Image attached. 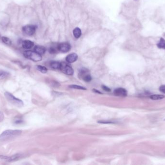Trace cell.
<instances>
[{
    "label": "cell",
    "mask_w": 165,
    "mask_h": 165,
    "mask_svg": "<svg viewBox=\"0 0 165 165\" xmlns=\"http://www.w3.org/2000/svg\"><path fill=\"white\" fill-rule=\"evenodd\" d=\"M114 94L116 96L125 97L127 95V91L125 89L123 88H118L116 89L114 91Z\"/></svg>",
    "instance_id": "ba28073f"
},
{
    "label": "cell",
    "mask_w": 165,
    "mask_h": 165,
    "mask_svg": "<svg viewBox=\"0 0 165 165\" xmlns=\"http://www.w3.org/2000/svg\"><path fill=\"white\" fill-rule=\"evenodd\" d=\"M150 98L154 100H161L165 98V96L161 95H153L150 96Z\"/></svg>",
    "instance_id": "9a60e30c"
},
{
    "label": "cell",
    "mask_w": 165,
    "mask_h": 165,
    "mask_svg": "<svg viewBox=\"0 0 165 165\" xmlns=\"http://www.w3.org/2000/svg\"><path fill=\"white\" fill-rule=\"evenodd\" d=\"M34 50V51L37 52V53L40 55H42L45 53L46 49L44 46H35Z\"/></svg>",
    "instance_id": "8fae6325"
},
{
    "label": "cell",
    "mask_w": 165,
    "mask_h": 165,
    "mask_svg": "<svg viewBox=\"0 0 165 165\" xmlns=\"http://www.w3.org/2000/svg\"><path fill=\"white\" fill-rule=\"evenodd\" d=\"M83 78L84 81H86V82H90L92 80V77L89 74H88L84 75L83 76Z\"/></svg>",
    "instance_id": "44dd1931"
},
{
    "label": "cell",
    "mask_w": 165,
    "mask_h": 165,
    "mask_svg": "<svg viewBox=\"0 0 165 165\" xmlns=\"http://www.w3.org/2000/svg\"><path fill=\"white\" fill-rule=\"evenodd\" d=\"M20 130H7L4 131L0 135V140L6 141L12 138H15L21 134Z\"/></svg>",
    "instance_id": "6da1fadb"
},
{
    "label": "cell",
    "mask_w": 165,
    "mask_h": 165,
    "mask_svg": "<svg viewBox=\"0 0 165 165\" xmlns=\"http://www.w3.org/2000/svg\"><path fill=\"white\" fill-rule=\"evenodd\" d=\"M159 90L161 92H163L165 93V85H162L161 86H160V88H159Z\"/></svg>",
    "instance_id": "603a6c76"
},
{
    "label": "cell",
    "mask_w": 165,
    "mask_h": 165,
    "mask_svg": "<svg viewBox=\"0 0 165 165\" xmlns=\"http://www.w3.org/2000/svg\"><path fill=\"white\" fill-rule=\"evenodd\" d=\"M158 46L159 49L165 50V39L161 38L158 44Z\"/></svg>",
    "instance_id": "2e32d148"
},
{
    "label": "cell",
    "mask_w": 165,
    "mask_h": 165,
    "mask_svg": "<svg viewBox=\"0 0 165 165\" xmlns=\"http://www.w3.org/2000/svg\"></svg>",
    "instance_id": "484cf974"
},
{
    "label": "cell",
    "mask_w": 165,
    "mask_h": 165,
    "mask_svg": "<svg viewBox=\"0 0 165 165\" xmlns=\"http://www.w3.org/2000/svg\"><path fill=\"white\" fill-rule=\"evenodd\" d=\"M102 89H103L105 91H106V92H109L111 91V89L109 88H108L107 86H106L103 85V86H102Z\"/></svg>",
    "instance_id": "7402d4cb"
},
{
    "label": "cell",
    "mask_w": 165,
    "mask_h": 165,
    "mask_svg": "<svg viewBox=\"0 0 165 165\" xmlns=\"http://www.w3.org/2000/svg\"><path fill=\"white\" fill-rule=\"evenodd\" d=\"M73 35H74V36L76 38H79L81 36V35H82L81 29L80 28H78V27L75 28L73 30Z\"/></svg>",
    "instance_id": "7c38bea8"
},
{
    "label": "cell",
    "mask_w": 165,
    "mask_h": 165,
    "mask_svg": "<svg viewBox=\"0 0 165 165\" xmlns=\"http://www.w3.org/2000/svg\"><path fill=\"white\" fill-rule=\"evenodd\" d=\"M70 87L71 88L75 89L77 90H86V89L84 88V87H82L81 86H78L76 85H72L70 86Z\"/></svg>",
    "instance_id": "ffe728a7"
},
{
    "label": "cell",
    "mask_w": 165,
    "mask_h": 165,
    "mask_svg": "<svg viewBox=\"0 0 165 165\" xmlns=\"http://www.w3.org/2000/svg\"><path fill=\"white\" fill-rule=\"evenodd\" d=\"M4 96L7 100L13 105L19 108L22 107L24 105L23 101L15 97L11 93L6 92L4 93Z\"/></svg>",
    "instance_id": "7a4b0ae2"
},
{
    "label": "cell",
    "mask_w": 165,
    "mask_h": 165,
    "mask_svg": "<svg viewBox=\"0 0 165 165\" xmlns=\"http://www.w3.org/2000/svg\"><path fill=\"white\" fill-rule=\"evenodd\" d=\"M2 41L5 44L7 45H9V46H10L12 45V41H11V40L9 38H8V37H3L2 38Z\"/></svg>",
    "instance_id": "d6986e66"
},
{
    "label": "cell",
    "mask_w": 165,
    "mask_h": 165,
    "mask_svg": "<svg viewBox=\"0 0 165 165\" xmlns=\"http://www.w3.org/2000/svg\"><path fill=\"white\" fill-rule=\"evenodd\" d=\"M50 66L51 68L54 69H59L60 68V62L59 61H52L50 64Z\"/></svg>",
    "instance_id": "4fadbf2b"
},
{
    "label": "cell",
    "mask_w": 165,
    "mask_h": 165,
    "mask_svg": "<svg viewBox=\"0 0 165 165\" xmlns=\"http://www.w3.org/2000/svg\"><path fill=\"white\" fill-rule=\"evenodd\" d=\"M34 46V43L30 40H24L22 42V46L25 49H30Z\"/></svg>",
    "instance_id": "30bf717a"
},
{
    "label": "cell",
    "mask_w": 165,
    "mask_h": 165,
    "mask_svg": "<svg viewBox=\"0 0 165 165\" xmlns=\"http://www.w3.org/2000/svg\"><path fill=\"white\" fill-rule=\"evenodd\" d=\"M59 69L66 75L72 76L73 74V70L71 65L65 62H60Z\"/></svg>",
    "instance_id": "277c9868"
},
{
    "label": "cell",
    "mask_w": 165,
    "mask_h": 165,
    "mask_svg": "<svg viewBox=\"0 0 165 165\" xmlns=\"http://www.w3.org/2000/svg\"><path fill=\"white\" fill-rule=\"evenodd\" d=\"M93 91H95V92H97V93H101V92H100V91H97V90H93Z\"/></svg>",
    "instance_id": "d4e9b609"
},
{
    "label": "cell",
    "mask_w": 165,
    "mask_h": 165,
    "mask_svg": "<svg viewBox=\"0 0 165 165\" xmlns=\"http://www.w3.org/2000/svg\"><path fill=\"white\" fill-rule=\"evenodd\" d=\"M4 118V115L3 113L0 111V122L3 121Z\"/></svg>",
    "instance_id": "cb8c5ba5"
},
{
    "label": "cell",
    "mask_w": 165,
    "mask_h": 165,
    "mask_svg": "<svg viewBox=\"0 0 165 165\" xmlns=\"http://www.w3.org/2000/svg\"><path fill=\"white\" fill-rule=\"evenodd\" d=\"M24 56L25 58L34 61H39L42 60L41 55L37 53L35 51L28 50L24 52Z\"/></svg>",
    "instance_id": "3957f363"
},
{
    "label": "cell",
    "mask_w": 165,
    "mask_h": 165,
    "mask_svg": "<svg viewBox=\"0 0 165 165\" xmlns=\"http://www.w3.org/2000/svg\"><path fill=\"white\" fill-rule=\"evenodd\" d=\"M9 76H10V74L9 72L5 71H3V70L0 71V80L5 79Z\"/></svg>",
    "instance_id": "5bb4252c"
},
{
    "label": "cell",
    "mask_w": 165,
    "mask_h": 165,
    "mask_svg": "<svg viewBox=\"0 0 165 165\" xmlns=\"http://www.w3.org/2000/svg\"><path fill=\"white\" fill-rule=\"evenodd\" d=\"M37 68L39 71L42 73H46L47 72V69L45 66L42 65H38L37 66Z\"/></svg>",
    "instance_id": "ac0fdd59"
},
{
    "label": "cell",
    "mask_w": 165,
    "mask_h": 165,
    "mask_svg": "<svg viewBox=\"0 0 165 165\" xmlns=\"http://www.w3.org/2000/svg\"><path fill=\"white\" fill-rule=\"evenodd\" d=\"M71 49V46L69 43H61L58 44V50L62 53H66L69 52Z\"/></svg>",
    "instance_id": "5b68a950"
},
{
    "label": "cell",
    "mask_w": 165,
    "mask_h": 165,
    "mask_svg": "<svg viewBox=\"0 0 165 165\" xmlns=\"http://www.w3.org/2000/svg\"><path fill=\"white\" fill-rule=\"evenodd\" d=\"M78 55L75 53L70 54L66 58V61L68 63H73L77 61Z\"/></svg>",
    "instance_id": "9c48e42d"
},
{
    "label": "cell",
    "mask_w": 165,
    "mask_h": 165,
    "mask_svg": "<svg viewBox=\"0 0 165 165\" xmlns=\"http://www.w3.org/2000/svg\"><path fill=\"white\" fill-rule=\"evenodd\" d=\"M36 26L33 25H27L23 27L22 30L23 32L26 34L28 35H32L36 31Z\"/></svg>",
    "instance_id": "8992f818"
},
{
    "label": "cell",
    "mask_w": 165,
    "mask_h": 165,
    "mask_svg": "<svg viewBox=\"0 0 165 165\" xmlns=\"http://www.w3.org/2000/svg\"><path fill=\"white\" fill-rule=\"evenodd\" d=\"M21 158V154H16L12 156H0V158L4 159L6 161L9 162L14 161L18 159H19Z\"/></svg>",
    "instance_id": "52a82bcc"
},
{
    "label": "cell",
    "mask_w": 165,
    "mask_h": 165,
    "mask_svg": "<svg viewBox=\"0 0 165 165\" xmlns=\"http://www.w3.org/2000/svg\"><path fill=\"white\" fill-rule=\"evenodd\" d=\"M57 51H58V44L56 46H52L49 49V52L51 54L56 53Z\"/></svg>",
    "instance_id": "e0dca14e"
}]
</instances>
